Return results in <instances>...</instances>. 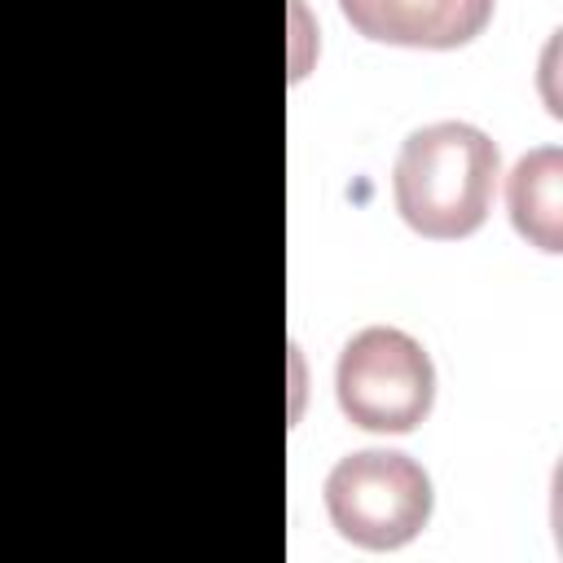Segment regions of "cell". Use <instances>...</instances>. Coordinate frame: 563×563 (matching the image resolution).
<instances>
[{
    "mask_svg": "<svg viewBox=\"0 0 563 563\" xmlns=\"http://www.w3.org/2000/svg\"><path fill=\"white\" fill-rule=\"evenodd\" d=\"M501 172V150L475 123H427L405 136L391 167V202L400 220L431 242L471 238L488 211Z\"/></svg>",
    "mask_w": 563,
    "mask_h": 563,
    "instance_id": "cell-1",
    "label": "cell"
},
{
    "mask_svg": "<svg viewBox=\"0 0 563 563\" xmlns=\"http://www.w3.org/2000/svg\"><path fill=\"white\" fill-rule=\"evenodd\" d=\"M334 396L352 427L405 435L435 405V365L427 347L396 325L356 330L334 365Z\"/></svg>",
    "mask_w": 563,
    "mask_h": 563,
    "instance_id": "cell-2",
    "label": "cell"
},
{
    "mask_svg": "<svg viewBox=\"0 0 563 563\" xmlns=\"http://www.w3.org/2000/svg\"><path fill=\"white\" fill-rule=\"evenodd\" d=\"M431 475L396 449H356L325 475V515L361 550H400L431 523Z\"/></svg>",
    "mask_w": 563,
    "mask_h": 563,
    "instance_id": "cell-3",
    "label": "cell"
},
{
    "mask_svg": "<svg viewBox=\"0 0 563 563\" xmlns=\"http://www.w3.org/2000/svg\"><path fill=\"white\" fill-rule=\"evenodd\" d=\"M497 0H339L347 26L396 48H462L493 22Z\"/></svg>",
    "mask_w": 563,
    "mask_h": 563,
    "instance_id": "cell-4",
    "label": "cell"
},
{
    "mask_svg": "<svg viewBox=\"0 0 563 563\" xmlns=\"http://www.w3.org/2000/svg\"><path fill=\"white\" fill-rule=\"evenodd\" d=\"M559 185H563V150L559 145H541V150L523 154L506 180V207H510L515 233L545 255L563 251Z\"/></svg>",
    "mask_w": 563,
    "mask_h": 563,
    "instance_id": "cell-5",
    "label": "cell"
}]
</instances>
